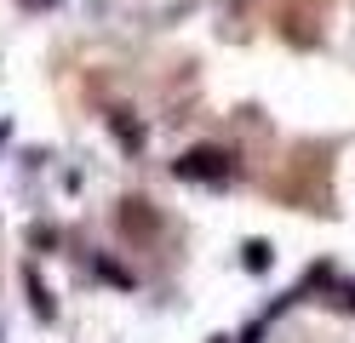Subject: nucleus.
I'll use <instances>...</instances> for the list:
<instances>
[{"label":"nucleus","instance_id":"4","mask_svg":"<svg viewBox=\"0 0 355 343\" xmlns=\"http://www.w3.org/2000/svg\"><path fill=\"white\" fill-rule=\"evenodd\" d=\"M24 6H29V12H35V6H58V0H24Z\"/></svg>","mask_w":355,"mask_h":343},{"label":"nucleus","instance_id":"2","mask_svg":"<svg viewBox=\"0 0 355 343\" xmlns=\"http://www.w3.org/2000/svg\"><path fill=\"white\" fill-rule=\"evenodd\" d=\"M247 269H270V240H247Z\"/></svg>","mask_w":355,"mask_h":343},{"label":"nucleus","instance_id":"3","mask_svg":"<svg viewBox=\"0 0 355 343\" xmlns=\"http://www.w3.org/2000/svg\"><path fill=\"white\" fill-rule=\"evenodd\" d=\"M332 304H338V309H349V315H355V281H349V286H338V292H332Z\"/></svg>","mask_w":355,"mask_h":343},{"label":"nucleus","instance_id":"1","mask_svg":"<svg viewBox=\"0 0 355 343\" xmlns=\"http://www.w3.org/2000/svg\"><path fill=\"white\" fill-rule=\"evenodd\" d=\"M178 177H189V183H230L235 177V155L230 149H189L184 160H178Z\"/></svg>","mask_w":355,"mask_h":343}]
</instances>
